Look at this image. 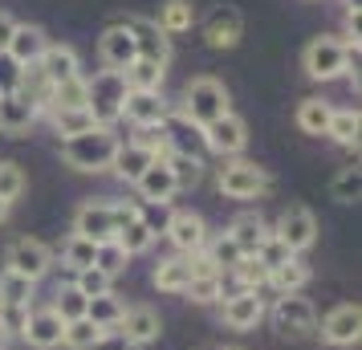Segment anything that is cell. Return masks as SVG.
<instances>
[{"instance_id": "11a10c76", "label": "cell", "mask_w": 362, "mask_h": 350, "mask_svg": "<svg viewBox=\"0 0 362 350\" xmlns=\"http://www.w3.org/2000/svg\"><path fill=\"white\" fill-rule=\"evenodd\" d=\"M8 208H13V204H4V200H0V224L8 220Z\"/></svg>"}, {"instance_id": "f35d334b", "label": "cell", "mask_w": 362, "mask_h": 350, "mask_svg": "<svg viewBox=\"0 0 362 350\" xmlns=\"http://www.w3.org/2000/svg\"><path fill=\"white\" fill-rule=\"evenodd\" d=\"M86 98H90V90H86V78H69V82L53 86V98H49V110H82Z\"/></svg>"}, {"instance_id": "7c38bea8", "label": "cell", "mask_w": 362, "mask_h": 350, "mask_svg": "<svg viewBox=\"0 0 362 350\" xmlns=\"http://www.w3.org/2000/svg\"><path fill=\"white\" fill-rule=\"evenodd\" d=\"M163 233H167V240L175 245V252H183V257H199V252H204V245L212 240V236H208V224H204V216H199V212H192V208L171 212Z\"/></svg>"}, {"instance_id": "ba28073f", "label": "cell", "mask_w": 362, "mask_h": 350, "mask_svg": "<svg viewBox=\"0 0 362 350\" xmlns=\"http://www.w3.org/2000/svg\"><path fill=\"white\" fill-rule=\"evenodd\" d=\"M269 233L277 236L281 245H285V249L297 257V252H305L313 240H317V216H313L305 204H289V208H285V212L277 216V224H273Z\"/></svg>"}, {"instance_id": "6da1fadb", "label": "cell", "mask_w": 362, "mask_h": 350, "mask_svg": "<svg viewBox=\"0 0 362 350\" xmlns=\"http://www.w3.org/2000/svg\"><path fill=\"white\" fill-rule=\"evenodd\" d=\"M118 143H122V139H118L110 127H94V131L78 134V139H66V143H62V159H66V167L86 171V175L110 171V159H115Z\"/></svg>"}, {"instance_id": "db71d44e", "label": "cell", "mask_w": 362, "mask_h": 350, "mask_svg": "<svg viewBox=\"0 0 362 350\" xmlns=\"http://www.w3.org/2000/svg\"><path fill=\"white\" fill-rule=\"evenodd\" d=\"M13 29H17V21L8 17V13H0V53L8 49V37H13Z\"/></svg>"}, {"instance_id": "83f0119b", "label": "cell", "mask_w": 362, "mask_h": 350, "mask_svg": "<svg viewBox=\"0 0 362 350\" xmlns=\"http://www.w3.org/2000/svg\"><path fill=\"white\" fill-rule=\"evenodd\" d=\"M163 74H167V66L134 57L131 66L122 69V82H127L131 94H159V90H163Z\"/></svg>"}, {"instance_id": "484cf974", "label": "cell", "mask_w": 362, "mask_h": 350, "mask_svg": "<svg viewBox=\"0 0 362 350\" xmlns=\"http://www.w3.org/2000/svg\"><path fill=\"white\" fill-rule=\"evenodd\" d=\"M37 66H41V74L49 78V86H62V82H69V78L82 74V62H78L74 45H53V41H49V49L41 53Z\"/></svg>"}, {"instance_id": "44dd1931", "label": "cell", "mask_w": 362, "mask_h": 350, "mask_svg": "<svg viewBox=\"0 0 362 350\" xmlns=\"http://www.w3.org/2000/svg\"><path fill=\"white\" fill-rule=\"evenodd\" d=\"M45 49H49V37H45L41 25H17L13 37H8V49H4V53H8L17 66H37Z\"/></svg>"}, {"instance_id": "cb8c5ba5", "label": "cell", "mask_w": 362, "mask_h": 350, "mask_svg": "<svg viewBox=\"0 0 362 350\" xmlns=\"http://www.w3.org/2000/svg\"><path fill=\"white\" fill-rule=\"evenodd\" d=\"M167 110H171V106L163 102V94H131V90H127V102H122V118L134 122L139 131H143V127H163Z\"/></svg>"}, {"instance_id": "f1b7e54d", "label": "cell", "mask_w": 362, "mask_h": 350, "mask_svg": "<svg viewBox=\"0 0 362 350\" xmlns=\"http://www.w3.org/2000/svg\"><path fill=\"white\" fill-rule=\"evenodd\" d=\"M151 163H155V155H151L147 147H139V143H118L115 159H110V171H115L118 180L134 184V180H139Z\"/></svg>"}, {"instance_id": "74e56055", "label": "cell", "mask_w": 362, "mask_h": 350, "mask_svg": "<svg viewBox=\"0 0 362 350\" xmlns=\"http://www.w3.org/2000/svg\"><path fill=\"white\" fill-rule=\"evenodd\" d=\"M115 240L122 245V252H127V257H139V252H147L151 245H155V233L143 224V216H134V220H127V224L118 228Z\"/></svg>"}, {"instance_id": "f5cc1de1", "label": "cell", "mask_w": 362, "mask_h": 350, "mask_svg": "<svg viewBox=\"0 0 362 350\" xmlns=\"http://www.w3.org/2000/svg\"><path fill=\"white\" fill-rule=\"evenodd\" d=\"M90 350H131V346H127V342H122V338H118L115 330H106V334H102V338H98V342H94Z\"/></svg>"}, {"instance_id": "4316f807", "label": "cell", "mask_w": 362, "mask_h": 350, "mask_svg": "<svg viewBox=\"0 0 362 350\" xmlns=\"http://www.w3.org/2000/svg\"><path fill=\"white\" fill-rule=\"evenodd\" d=\"M228 236H232V245L240 249V257H257V249H261L264 236H269V224L257 212H245V216H236L228 224Z\"/></svg>"}, {"instance_id": "9c48e42d", "label": "cell", "mask_w": 362, "mask_h": 350, "mask_svg": "<svg viewBox=\"0 0 362 350\" xmlns=\"http://www.w3.org/2000/svg\"><path fill=\"white\" fill-rule=\"evenodd\" d=\"M74 236H86L94 245H106L118 236V216L110 200H86L74 212Z\"/></svg>"}, {"instance_id": "4dcf8cb0", "label": "cell", "mask_w": 362, "mask_h": 350, "mask_svg": "<svg viewBox=\"0 0 362 350\" xmlns=\"http://www.w3.org/2000/svg\"><path fill=\"white\" fill-rule=\"evenodd\" d=\"M155 25H159L167 37L187 33V29L196 25V4H192V0H167L163 8H159V17H155Z\"/></svg>"}, {"instance_id": "603a6c76", "label": "cell", "mask_w": 362, "mask_h": 350, "mask_svg": "<svg viewBox=\"0 0 362 350\" xmlns=\"http://www.w3.org/2000/svg\"><path fill=\"white\" fill-rule=\"evenodd\" d=\"M41 110H37L29 98H21V94H0V134H8V139H17L33 127Z\"/></svg>"}, {"instance_id": "60d3db41", "label": "cell", "mask_w": 362, "mask_h": 350, "mask_svg": "<svg viewBox=\"0 0 362 350\" xmlns=\"http://www.w3.org/2000/svg\"><path fill=\"white\" fill-rule=\"evenodd\" d=\"M0 305H21V310H29L33 305V281H25L17 273H0Z\"/></svg>"}, {"instance_id": "f907efd6", "label": "cell", "mask_w": 362, "mask_h": 350, "mask_svg": "<svg viewBox=\"0 0 362 350\" xmlns=\"http://www.w3.org/2000/svg\"><path fill=\"white\" fill-rule=\"evenodd\" d=\"M289 257H293V252L285 249V245H281V240H277V236H273V233L264 236V245H261V249H257V261H261V265L269 269V273H273V269H281V265H285V261H289Z\"/></svg>"}, {"instance_id": "30bf717a", "label": "cell", "mask_w": 362, "mask_h": 350, "mask_svg": "<svg viewBox=\"0 0 362 350\" xmlns=\"http://www.w3.org/2000/svg\"><path fill=\"white\" fill-rule=\"evenodd\" d=\"M317 334H322V342L326 346H358L362 338V310L354 305V301H342V305H334L322 322H317Z\"/></svg>"}, {"instance_id": "f6af8a7d", "label": "cell", "mask_w": 362, "mask_h": 350, "mask_svg": "<svg viewBox=\"0 0 362 350\" xmlns=\"http://www.w3.org/2000/svg\"><path fill=\"white\" fill-rule=\"evenodd\" d=\"M25 187H29V180H25V167L13 163V159H0V200H4V204H17L21 196H25Z\"/></svg>"}, {"instance_id": "9f6ffc18", "label": "cell", "mask_w": 362, "mask_h": 350, "mask_svg": "<svg viewBox=\"0 0 362 350\" xmlns=\"http://www.w3.org/2000/svg\"><path fill=\"white\" fill-rule=\"evenodd\" d=\"M224 350H236V346H224Z\"/></svg>"}, {"instance_id": "e0dca14e", "label": "cell", "mask_w": 362, "mask_h": 350, "mask_svg": "<svg viewBox=\"0 0 362 350\" xmlns=\"http://www.w3.org/2000/svg\"><path fill=\"white\" fill-rule=\"evenodd\" d=\"M127 29H131V37H134V53H139L143 62H159V66L171 62V37H167L155 21L131 17L127 21Z\"/></svg>"}, {"instance_id": "ab89813d", "label": "cell", "mask_w": 362, "mask_h": 350, "mask_svg": "<svg viewBox=\"0 0 362 350\" xmlns=\"http://www.w3.org/2000/svg\"><path fill=\"white\" fill-rule=\"evenodd\" d=\"M102 334L106 330H98L90 317H78V322H66V326H62V346L66 350H90Z\"/></svg>"}, {"instance_id": "5b68a950", "label": "cell", "mask_w": 362, "mask_h": 350, "mask_svg": "<svg viewBox=\"0 0 362 350\" xmlns=\"http://www.w3.org/2000/svg\"><path fill=\"white\" fill-rule=\"evenodd\" d=\"M86 90H90L86 110L94 115L98 127H110V122L122 118V102H127V82H122V74L102 69V74H94V78H86Z\"/></svg>"}, {"instance_id": "bcb514c9", "label": "cell", "mask_w": 362, "mask_h": 350, "mask_svg": "<svg viewBox=\"0 0 362 350\" xmlns=\"http://www.w3.org/2000/svg\"><path fill=\"white\" fill-rule=\"evenodd\" d=\"M127 261H131V257L122 252V245H118V240H106V245H98V249H94V269H102L110 281H115L118 273L127 269Z\"/></svg>"}, {"instance_id": "1f68e13d", "label": "cell", "mask_w": 362, "mask_h": 350, "mask_svg": "<svg viewBox=\"0 0 362 350\" xmlns=\"http://www.w3.org/2000/svg\"><path fill=\"white\" fill-rule=\"evenodd\" d=\"M310 277H313L310 265H305L301 257H289L281 269H273V273H269V285H273L277 293H301V289L310 285Z\"/></svg>"}, {"instance_id": "d590c367", "label": "cell", "mask_w": 362, "mask_h": 350, "mask_svg": "<svg viewBox=\"0 0 362 350\" xmlns=\"http://www.w3.org/2000/svg\"><path fill=\"white\" fill-rule=\"evenodd\" d=\"M49 118H53V131L62 134V143L66 139H78V134H86V131H94L98 122H94V115L90 110H49Z\"/></svg>"}, {"instance_id": "9a60e30c", "label": "cell", "mask_w": 362, "mask_h": 350, "mask_svg": "<svg viewBox=\"0 0 362 350\" xmlns=\"http://www.w3.org/2000/svg\"><path fill=\"white\" fill-rule=\"evenodd\" d=\"M220 322L228 330H257L264 322V298L261 293H248V289H236L232 298H220Z\"/></svg>"}, {"instance_id": "7dc6e473", "label": "cell", "mask_w": 362, "mask_h": 350, "mask_svg": "<svg viewBox=\"0 0 362 350\" xmlns=\"http://www.w3.org/2000/svg\"><path fill=\"white\" fill-rule=\"evenodd\" d=\"M49 310L62 317V322H78V317H86V298L78 293V289H74V285H62Z\"/></svg>"}, {"instance_id": "5bb4252c", "label": "cell", "mask_w": 362, "mask_h": 350, "mask_svg": "<svg viewBox=\"0 0 362 350\" xmlns=\"http://www.w3.org/2000/svg\"><path fill=\"white\" fill-rule=\"evenodd\" d=\"M115 334L127 342V346H151V342H159V334H163V317L155 314L151 305H127L122 317H118Z\"/></svg>"}, {"instance_id": "52a82bcc", "label": "cell", "mask_w": 362, "mask_h": 350, "mask_svg": "<svg viewBox=\"0 0 362 350\" xmlns=\"http://www.w3.org/2000/svg\"><path fill=\"white\" fill-rule=\"evenodd\" d=\"M264 314L273 317V326H277L285 338H305V334L317 330V310H313L310 298H301V293H281L273 301V310H264Z\"/></svg>"}, {"instance_id": "681fc988", "label": "cell", "mask_w": 362, "mask_h": 350, "mask_svg": "<svg viewBox=\"0 0 362 350\" xmlns=\"http://www.w3.org/2000/svg\"><path fill=\"white\" fill-rule=\"evenodd\" d=\"M232 273H236V285H240V289H248V293H261L264 285H269V269H264L257 257H245V261L232 269Z\"/></svg>"}, {"instance_id": "8d00e7d4", "label": "cell", "mask_w": 362, "mask_h": 350, "mask_svg": "<svg viewBox=\"0 0 362 350\" xmlns=\"http://www.w3.org/2000/svg\"><path fill=\"white\" fill-rule=\"evenodd\" d=\"M199 257H208V265H212L216 273H224V269H236L240 261H245V257H240V249L232 245V236H228V233H220L216 240H208Z\"/></svg>"}, {"instance_id": "277c9868", "label": "cell", "mask_w": 362, "mask_h": 350, "mask_svg": "<svg viewBox=\"0 0 362 350\" xmlns=\"http://www.w3.org/2000/svg\"><path fill=\"white\" fill-rule=\"evenodd\" d=\"M350 62H358V53H350L342 45V37H313L310 45L301 49V69L310 74L313 82H334L342 78Z\"/></svg>"}, {"instance_id": "7a4b0ae2", "label": "cell", "mask_w": 362, "mask_h": 350, "mask_svg": "<svg viewBox=\"0 0 362 350\" xmlns=\"http://www.w3.org/2000/svg\"><path fill=\"white\" fill-rule=\"evenodd\" d=\"M228 110H232V98H228V86L220 82V78H212V74H199V78H192V82L183 86L180 115L192 118L199 131H204L208 122H216V118H224Z\"/></svg>"}, {"instance_id": "e575fe53", "label": "cell", "mask_w": 362, "mask_h": 350, "mask_svg": "<svg viewBox=\"0 0 362 350\" xmlns=\"http://www.w3.org/2000/svg\"><path fill=\"white\" fill-rule=\"evenodd\" d=\"M21 98H29L37 106V110H49V98H53V86L49 78L41 74V66H25V74H21V86H17Z\"/></svg>"}, {"instance_id": "836d02e7", "label": "cell", "mask_w": 362, "mask_h": 350, "mask_svg": "<svg viewBox=\"0 0 362 350\" xmlns=\"http://www.w3.org/2000/svg\"><path fill=\"white\" fill-rule=\"evenodd\" d=\"M122 310H127V305H122V298H118L115 289H110V293H102V298L86 301V317H90L98 330H115L118 317H122Z\"/></svg>"}, {"instance_id": "f546056e", "label": "cell", "mask_w": 362, "mask_h": 350, "mask_svg": "<svg viewBox=\"0 0 362 350\" xmlns=\"http://www.w3.org/2000/svg\"><path fill=\"white\" fill-rule=\"evenodd\" d=\"M329 115H334V106H329L326 98H301L297 102V115H293V122H297V131L301 134H326V127H329Z\"/></svg>"}, {"instance_id": "4fadbf2b", "label": "cell", "mask_w": 362, "mask_h": 350, "mask_svg": "<svg viewBox=\"0 0 362 350\" xmlns=\"http://www.w3.org/2000/svg\"><path fill=\"white\" fill-rule=\"evenodd\" d=\"M199 29H204V41L212 49H236L240 37H245V13L236 4H216L212 13L204 17Z\"/></svg>"}, {"instance_id": "3957f363", "label": "cell", "mask_w": 362, "mask_h": 350, "mask_svg": "<svg viewBox=\"0 0 362 350\" xmlns=\"http://www.w3.org/2000/svg\"><path fill=\"white\" fill-rule=\"evenodd\" d=\"M216 187L228 200H261L273 187V175L252 159H224V167L216 171Z\"/></svg>"}, {"instance_id": "816d5d0a", "label": "cell", "mask_w": 362, "mask_h": 350, "mask_svg": "<svg viewBox=\"0 0 362 350\" xmlns=\"http://www.w3.org/2000/svg\"><path fill=\"white\" fill-rule=\"evenodd\" d=\"M21 74H25V66H17L8 53H0V94H17Z\"/></svg>"}, {"instance_id": "ee69618b", "label": "cell", "mask_w": 362, "mask_h": 350, "mask_svg": "<svg viewBox=\"0 0 362 350\" xmlns=\"http://www.w3.org/2000/svg\"><path fill=\"white\" fill-rule=\"evenodd\" d=\"M94 240H86V236H74L69 233V240L62 245V265L66 269H74V273H82V269H90L94 265Z\"/></svg>"}, {"instance_id": "d4e9b609", "label": "cell", "mask_w": 362, "mask_h": 350, "mask_svg": "<svg viewBox=\"0 0 362 350\" xmlns=\"http://www.w3.org/2000/svg\"><path fill=\"white\" fill-rule=\"evenodd\" d=\"M192 273H196L192 257L175 252V257H163V261L155 265V273H151V285H155L159 293H183V289H187V281H192Z\"/></svg>"}, {"instance_id": "2e32d148", "label": "cell", "mask_w": 362, "mask_h": 350, "mask_svg": "<svg viewBox=\"0 0 362 350\" xmlns=\"http://www.w3.org/2000/svg\"><path fill=\"white\" fill-rule=\"evenodd\" d=\"M134 57H139V53H134V37H131V29H127V21L106 25L102 37H98V62H102V66L115 69V74H122Z\"/></svg>"}, {"instance_id": "d6a6232c", "label": "cell", "mask_w": 362, "mask_h": 350, "mask_svg": "<svg viewBox=\"0 0 362 350\" xmlns=\"http://www.w3.org/2000/svg\"><path fill=\"white\" fill-rule=\"evenodd\" d=\"M358 131H362V115L354 110V106H346V110H334V115H329L326 134L338 143V147H358Z\"/></svg>"}, {"instance_id": "ffe728a7", "label": "cell", "mask_w": 362, "mask_h": 350, "mask_svg": "<svg viewBox=\"0 0 362 350\" xmlns=\"http://www.w3.org/2000/svg\"><path fill=\"white\" fill-rule=\"evenodd\" d=\"M192 265H196V273H192V281L183 289V298L196 301V305H212V301L224 298V273H216L208 265V257H192Z\"/></svg>"}, {"instance_id": "8992f818", "label": "cell", "mask_w": 362, "mask_h": 350, "mask_svg": "<svg viewBox=\"0 0 362 350\" xmlns=\"http://www.w3.org/2000/svg\"><path fill=\"white\" fill-rule=\"evenodd\" d=\"M4 269L37 285L53 269V249L45 240H37V236H17V240L8 245V252H4Z\"/></svg>"}, {"instance_id": "ac0fdd59", "label": "cell", "mask_w": 362, "mask_h": 350, "mask_svg": "<svg viewBox=\"0 0 362 350\" xmlns=\"http://www.w3.org/2000/svg\"><path fill=\"white\" fill-rule=\"evenodd\" d=\"M62 326H66V322L53 314L49 305H41V310H29V314H25L21 338H25L33 350H57L62 346Z\"/></svg>"}, {"instance_id": "d6986e66", "label": "cell", "mask_w": 362, "mask_h": 350, "mask_svg": "<svg viewBox=\"0 0 362 350\" xmlns=\"http://www.w3.org/2000/svg\"><path fill=\"white\" fill-rule=\"evenodd\" d=\"M163 134H167V151H171V155H196L199 159V151H204V134H199V127L192 122V118H183L180 110H167Z\"/></svg>"}, {"instance_id": "8fae6325", "label": "cell", "mask_w": 362, "mask_h": 350, "mask_svg": "<svg viewBox=\"0 0 362 350\" xmlns=\"http://www.w3.org/2000/svg\"><path fill=\"white\" fill-rule=\"evenodd\" d=\"M199 134H204V151H216L224 159H240V151L248 147V122L240 115H232V110L224 118L208 122Z\"/></svg>"}, {"instance_id": "c3c4849f", "label": "cell", "mask_w": 362, "mask_h": 350, "mask_svg": "<svg viewBox=\"0 0 362 350\" xmlns=\"http://www.w3.org/2000/svg\"><path fill=\"white\" fill-rule=\"evenodd\" d=\"M74 289H78V293L90 301V298H102V293H110V289H115V281H110L102 269L90 265V269H82V273H74Z\"/></svg>"}, {"instance_id": "b9f144b4", "label": "cell", "mask_w": 362, "mask_h": 350, "mask_svg": "<svg viewBox=\"0 0 362 350\" xmlns=\"http://www.w3.org/2000/svg\"><path fill=\"white\" fill-rule=\"evenodd\" d=\"M358 196H362V175H358V167L350 163V167H342V171L329 180V200L358 204Z\"/></svg>"}, {"instance_id": "7402d4cb", "label": "cell", "mask_w": 362, "mask_h": 350, "mask_svg": "<svg viewBox=\"0 0 362 350\" xmlns=\"http://www.w3.org/2000/svg\"><path fill=\"white\" fill-rule=\"evenodd\" d=\"M134 187H139L143 204H171V196L180 192V187H175V175H171V167H167V159H155V163L134 180Z\"/></svg>"}, {"instance_id": "7bdbcfd3", "label": "cell", "mask_w": 362, "mask_h": 350, "mask_svg": "<svg viewBox=\"0 0 362 350\" xmlns=\"http://www.w3.org/2000/svg\"><path fill=\"white\" fill-rule=\"evenodd\" d=\"M167 167H171L180 192H187V187H196L204 180V159H196V155H167Z\"/></svg>"}]
</instances>
